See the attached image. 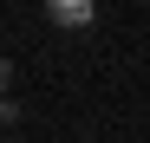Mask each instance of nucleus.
<instances>
[{
    "mask_svg": "<svg viewBox=\"0 0 150 143\" xmlns=\"http://www.w3.org/2000/svg\"><path fill=\"white\" fill-rule=\"evenodd\" d=\"M46 20L65 33H79V26H98V7L91 0H46Z\"/></svg>",
    "mask_w": 150,
    "mask_h": 143,
    "instance_id": "nucleus-1",
    "label": "nucleus"
},
{
    "mask_svg": "<svg viewBox=\"0 0 150 143\" xmlns=\"http://www.w3.org/2000/svg\"><path fill=\"white\" fill-rule=\"evenodd\" d=\"M13 117H20V104H13V98H0V124H13Z\"/></svg>",
    "mask_w": 150,
    "mask_h": 143,
    "instance_id": "nucleus-2",
    "label": "nucleus"
},
{
    "mask_svg": "<svg viewBox=\"0 0 150 143\" xmlns=\"http://www.w3.org/2000/svg\"><path fill=\"white\" fill-rule=\"evenodd\" d=\"M7 85H13V65H7V59H0V98H7Z\"/></svg>",
    "mask_w": 150,
    "mask_h": 143,
    "instance_id": "nucleus-3",
    "label": "nucleus"
}]
</instances>
